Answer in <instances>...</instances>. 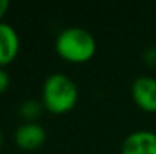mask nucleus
<instances>
[{
    "label": "nucleus",
    "mask_w": 156,
    "mask_h": 154,
    "mask_svg": "<svg viewBox=\"0 0 156 154\" xmlns=\"http://www.w3.org/2000/svg\"><path fill=\"white\" fill-rule=\"evenodd\" d=\"M79 100L77 85L62 73L50 74L43 85L41 103L46 110L55 115L71 112Z\"/></svg>",
    "instance_id": "f257e3e1"
},
{
    "label": "nucleus",
    "mask_w": 156,
    "mask_h": 154,
    "mask_svg": "<svg viewBox=\"0 0 156 154\" xmlns=\"http://www.w3.org/2000/svg\"><path fill=\"white\" fill-rule=\"evenodd\" d=\"M56 53L70 63H85L96 54V39L83 27H67L56 36Z\"/></svg>",
    "instance_id": "f03ea898"
},
{
    "label": "nucleus",
    "mask_w": 156,
    "mask_h": 154,
    "mask_svg": "<svg viewBox=\"0 0 156 154\" xmlns=\"http://www.w3.org/2000/svg\"><path fill=\"white\" fill-rule=\"evenodd\" d=\"M132 98L136 106L149 113H156V79L141 76L132 83Z\"/></svg>",
    "instance_id": "7ed1b4c3"
},
{
    "label": "nucleus",
    "mask_w": 156,
    "mask_h": 154,
    "mask_svg": "<svg viewBox=\"0 0 156 154\" xmlns=\"http://www.w3.org/2000/svg\"><path fill=\"white\" fill-rule=\"evenodd\" d=\"M46 138H47L46 130L38 122H24L14 133L15 145L24 151L38 150L46 142Z\"/></svg>",
    "instance_id": "20e7f679"
},
{
    "label": "nucleus",
    "mask_w": 156,
    "mask_h": 154,
    "mask_svg": "<svg viewBox=\"0 0 156 154\" xmlns=\"http://www.w3.org/2000/svg\"><path fill=\"white\" fill-rule=\"evenodd\" d=\"M121 154H156V133L150 130L130 133L123 141Z\"/></svg>",
    "instance_id": "39448f33"
},
{
    "label": "nucleus",
    "mask_w": 156,
    "mask_h": 154,
    "mask_svg": "<svg viewBox=\"0 0 156 154\" xmlns=\"http://www.w3.org/2000/svg\"><path fill=\"white\" fill-rule=\"evenodd\" d=\"M18 51L20 36L17 30L11 24L0 21V68L14 62Z\"/></svg>",
    "instance_id": "423d86ee"
},
{
    "label": "nucleus",
    "mask_w": 156,
    "mask_h": 154,
    "mask_svg": "<svg viewBox=\"0 0 156 154\" xmlns=\"http://www.w3.org/2000/svg\"><path fill=\"white\" fill-rule=\"evenodd\" d=\"M43 103H38L37 100H26L20 104V115L26 122H35V119L41 115L43 112Z\"/></svg>",
    "instance_id": "0eeeda50"
},
{
    "label": "nucleus",
    "mask_w": 156,
    "mask_h": 154,
    "mask_svg": "<svg viewBox=\"0 0 156 154\" xmlns=\"http://www.w3.org/2000/svg\"><path fill=\"white\" fill-rule=\"evenodd\" d=\"M9 83H11V80H9L8 73L3 68H0V94H3L9 88Z\"/></svg>",
    "instance_id": "6e6552de"
},
{
    "label": "nucleus",
    "mask_w": 156,
    "mask_h": 154,
    "mask_svg": "<svg viewBox=\"0 0 156 154\" xmlns=\"http://www.w3.org/2000/svg\"><path fill=\"white\" fill-rule=\"evenodd\" d=\"M144 59H146V62H147L149 65L156 67V47H153V49H149V50L146 51Z\"/></svg>",
    "instance_id": "1a4fd4ad"
},
{
    "label": "nucleus",
    "mask_w": 156,
    "mask_h": 154,
    "mask_svg": "<svg viewBox=\"0 0 156 154\" xmlns=\"http://www.w3.org/2000/svg\"><path fill=\"white\" fill-rule=\"evenodd\" d=\"M8 8H9V2H8V0H0V21H2V18L5 17Z\"/></svg>",
    "instance_id": "9d476101"
},
{
    "label": "nucleus",
    "mask_w": 156,
    "mask_h": 154,
    "mask_svg": "<svg viewBox=\"0 0 156 154\" xmlns=\"http://www.w3.org/2000/svg\"><path fill=\"white\" fill-rule=\"evenodd\" d=\"M2 145H3V133L0 130V148H2Z\"/></svg>",
    "instance_id": "9b49d317"
}]
</instances>
